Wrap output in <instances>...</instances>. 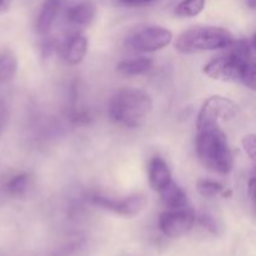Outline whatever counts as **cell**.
Segmentation results:
<instances>
[{"mask_svg":"<svg viewBox=\"0 0 256 256\" xmlns=\"http://www.w3.org/2000/svg\"><path fill=\"white\" fill-rule=\"evenodd\" d=\"M232 52L218 56L205 64L204 72L209 78L220 82H240L249 89L256 88V65L254 59L255 46L249 40L232 42Z\"/></svg>","mask_w":256,"mask_h":256,"instance_id":"obj_1","label":"cell"},{"mask_svg":"<svg viewBox=\"0 0 256 256\" xmlns=\"http://www.w3.org/2000/svg\"><path fill=\"white\" fill-rule=\"evenodd\" d=\"M196 152L200 162L210 172L222 175L232 172V149L220 124L198 126Z\"/></svg>","mask_w":256,"mask_h":256,"instance_id":"obj_2","label":"cell"},{"mask_svg":"<svg viewBox=\"0 0 256 256\" xmlns=\"http://www.w3.org/2000/svg\"><path fill=\"white\" fill-rule=\"evenodd\" d=\"M109 116L116 124L138 128L152 110V96L146 92L134 88H122L109 100Z\"/></svg>","mask_w":256,"mask_h":256,"instance_id":"obj_3","label":"cell"},{"mask_svg":"<svg viewBox=\"0 0 256 256\" xmlns=\"http://www.w3.org/2000/svg\"><path fill=\"white\" fill-rule=\"evenodd\" d=\"M234 42L229 30L220 26H194L178 36L175 49L182 54H196L226 49Z\"/></svg>","mask_w":256,"mask_h":256,"instance_id":"obj_4","label":"cell"},{"mask_svg":"<svg viewBox=\"0 0 256 256\" xmlns=\"http://www.w3.org/2000/svg\"><path fill=\"white\" fill-rule=\"evenodd\" d=\"M172 32L162 26H146L136 30L125 39L128 49L138 52H154L172 42Z\"/></svg>","mask_w":256,"mask_h":256,"instance_id":"obj_5","label":"cell"},{"mask_svg":"<svg viewBox=\"0 0 256 256\" xmlns=\"http://www.w3.org/2000/svg\"><path fill=\"white\" fill-rule=\"evenodd\" d=\"M196 215L192 209H169L159 216V229L166 236L176 239L186 235L194 226Z\"/></svg>","mask_w":256,"mask_h":256,"instance_id":"obj_6","label":"cell"},{"mask_svg":"<svg viewBox=\"0 0 256 256\" xmlns=\"http://www.w3.org/2000/svg\"><path fill=\"white\" fill-rule=\"evenodd\" d=\"M236 112L238 106L232 100L220 95H214L202 104L196 118V128L220 124L222 120H230L235 118Z\"/></svg>","mask_w":256,"mask_h":256,"instance_id":"obj_7","label":"cell"},{"mask_svg":"<svg viewBox=\"0 0 256 256\" xmlns=\"http://www.w3.org/2000/svg\"><path fill=\"white\" fill-rule=\"evenodd\" d=\"M92 202L102 209L122 216L132 218L139 215L148 205V198L144 194H132L122 199H114L104 195H94Z\"/></svg>","mask_w":256,"mask_h":256,"instance_id":"obj_8","label":"cell"},{"mask_svg":"<svg viewBox=\"0 0 256 256\" xmlns=\"http://www.w3.org/2000/svg\"><path fill=\"white\" fill-rule=\"evenodd\" d=\"M88 52V38L80 32H74L65 40L62 55L68 65H78L84 60Z\"/></svg>","mask_w":256,"mask_h":256,"instance_id":"obj_9","label":"cell"},{"mask_svg":"<svg viewBox=\"0 0 256 256\" xmlns=\"http://www.w3.org/2000/svg\"><path fill=\"white\" fill-rule=\"evenodd\" d=\"M148 172H149L150 186L152 188V190H155L158 192L165 189L172 182V172L169 169V165L159 155L152 158V160L149 162Z\"/></svg>","mask_w":256,"mask_h":256,"instance_id":"obj_10","label":"cell"},{"mask_svg":"<svg viewBox=\"0 0 256 256\" xmlns=\"http://www.w3.org/2000/svg\"><path fill=\"white\" fill-rule=\"evenodd\" d=\"M62 0H45L42 2L36 19V32L39 35H46L52 30L60 9Z\"/></svg>","mask_w":256,"mask_h":256,"instance_id":"obj_11","label":"cell"},{"mask_svg":"<svg viewBox=\"0 0 256 256\" xmlns=\"http://www.w3.org/2000/svg\"><path fill=\"white\" fill-rule=\"evenodd\" d=\"M96 15V6L90 0H82L66 10V20L76 26H88Z\"/></svg>","mask_w":256,"mask_h":256,"instance_id":"obj_12","label":"cell"},{"mask_svg":"<svg viewBox=\"0 0 256 256\" xmlns=\"http://www.w3.org/2000/svg\"><path fill=\"white\" fill-rule=\"evenodd\" d=\"M154 66V60L150 58H134V59L122 60L118 64L116 70L125 76H138L149 72Z\"/></svg>","mask_w":256,"mask_h":256,"instance_id":"obj_13","label":"cell"},{"mask_svg":"<svg viewBox=\"0 0 256 256\" xmlns=\"http://www.w3.org/2000/svg\"><path fill=\"white\" fill-rule=\"evenodd\" d=\"M160 196H162V204L168 209H182L188 206L186 192L174 182H170L165 189L160 192Z\"/></svg>","mask_w":256,"mask_h":256,"instance_id":"obj_14","label":"cell"},{"mask_svg":"<svg viewBox=\"0 0 256 256\" xmlns=\"http://www.w3.org/2000/svg\"><path fill=\"white\" fill-rule=\"evenodd\" d=\"M16 55L10 49H4L0 52V82H12L16 74Z\"/></svg>","mask_w":256,"mask_h":256,"instance_id":"obj_15","label":"cell"},{"mask_svg":"<svg viewBox=\"0 0 256 256\" xmlns=\"http://www.w3.org/2000/svg\"><path fill=\"white\" fill-rule=\"evenodd\" d=\"M30 186V176L25 172L16 174L6 182L5 190L12 196H22L28 192Z\"/></svg>","mask_w":256,"mask_h":256,"instance_id":"obj_16","label":"cell"},{"mask_svg":"<svg viewBox=\"0 0 256 256\" xmlns=\"http://www.w3.org/2000/svg\"><path fill=\"white\" fill-rule=\"evenodd\" d=\"M205 0H182L175 8V14L180 18H194L204 10Z\"/></svg>","mask_w":256,"mask_h":256,"instance_id":"obj_17","label":"cell"},{"mask_svg":"<svg viewBox=\"0 0 256 256\" xmlns=\"http://www.w3.org/2000/svg\"><path fill=\"white\" fill-rule=\"evenodd\" d=\"M196 189L199 194L204 198H214L218 195H224L226 196L224 185L220 184L219 182L210 179H202L196 182Z\"/></svg>","mask_w":256,"mask_h":256,"instance_id":"obj_18","label":"cell"},{"mask_svg":"<svg viewBox=\"0 0 256 256\" xmlns=\"http://www.w3.org/2000/svg\"><path fill=\"white\" fill-rule=\"evenodd\" d=\"M196 219L199 220L200 225H202V228L209 230V232H212V234H216L219 226H218L216 220H215V218L212 216V215L208 214V212H202V214H200L199 218H196Z\"/></svg>","mask_w":256,"mask_h":256,"instance_id":"obj_19","label":"cell"},{"mask_svg":"<svg viewBox=\"0 0 256 256\" xmlns=\"http://www.w3.org/2000/svg\"><path fill=\"white\" fill-rule=\"evenodd\" d=\"M242 148H244L245 152L248 154V156L252 160H255L256 155V138L254 134L245 135L242 140Z\"/></svg>","mask_w":256,"mask_h":256,"instance_id":"obj_20","label":"cell"},{"mask_svg":"<svg viewBox=\"0 0 256 256\" xmlns=\"http://www.w3.org/2000/svg\"><path fill=\"white\" fill-rule=\"evenodd\" d=\"M8 118H9V109L5 102L0 100V132L4 130L5 125L8 122Z\"/></svg>","mask_w":256,"mask_h":256,"instance_id":"obj_21","label":"cell"},{"mask_svg":"<svg viewBox=\"0 0 256 256\" xmlns=\"http://www.w3.org/2000/svg\"><path fill=\"white\" fill-rule=\"evenodd\" d=\"M126 6H144V5H149L154 2L155 0H119Z\"/></svg>","mask_w":256,"mask_h":256,"instance_id":"obj_22","label":"cell"},{"mask_svg":"<svg viewBox=\"0 0 256 256\" xmlns=\"http://www.w3.org/2000/svg\"><path fill=\"white\" fill-rule=\"evenodd\" d=\"M12 6V0H0V15L6 12Z\"/></svg>","mask_w":256,"mask_h":256,"instance_id":"obj_23","label":"cell"},{"mask_svg":"<svg viewBox=\"0 0 256 256\" xmlns=\"http://www.w3.org/2000/svg\"><path fill=\"white\" fill-rule=\"evenodd\" d=\"M248 188H249V195L250 198H252V200L255 199V178L252 176V179L249 180V185H248Z\"/></svg>","mask_w":256,"mask_h":256,"instance_id":"obj_24","label":"cell"},{"mask_svg":"<svg viewBox=\"0 0 256 256\" xmlns=\"http://www.w3.org/2000/svg\"><path fill=\"white\" fill-rule=\"evenodd\" d=\"M248 5H249L252 9H254L255 5H256V0H248Z\"/></svg>","mask_w":256,"mask_h":256,"instance_id":"obj_25","label":"cell"}]
</instances>
